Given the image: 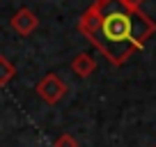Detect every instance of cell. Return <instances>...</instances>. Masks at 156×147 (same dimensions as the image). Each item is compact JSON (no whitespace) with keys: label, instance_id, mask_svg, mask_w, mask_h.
Returning <instances> with one entry per match:
<instances>
[{"label":"cell","instance_id":"cell-3","mask_svg":"<svg viewBox=\"0 0 156 147\" xmlns=\"http://www.w3.org/2000/svg\"><path fill=\"white\" fill-rule=\"evenodd\" d=\"M37 25H39L37 14H34L32 9H28V7L19 9L14 16H12V28H14L16 32L21 34V37H28V34H32L34 30H37Z\"/></svg>","mask_w":156,"mask_h":147},{"label":"cell","instance_id":"cell-7","mask_svg":"<svg viewBox=\"0 0 156 147\" xmlns=\"http://www.w3.org/2000/svg\"><path fill=\"white\" fill-rule=\"evenodd\" d=\"M124 2H126L129 7H133V9H140V5L145 2V0H124Z\"/></svg>","mask_w":156,"mask_h":147},{"label":"cell","instance_id":"cell-2","mask_svg":"<svg viewBox=\"0 0 156 147\" xmlns=\"http://www.w3.org/2000/svg\"><path fill=\"white\" fill-rule=\"evenodd\" d=\"M37 94L44 99L46 103H58L62 101V97L67 94V83L60 78L58 74H46L44 78L37 83Z\"/></svg>","mask_w":156,"mask_h":147},{"label":"cell","instance_id":"cell-1","mask_svg":"<svg viewBox=\"0 0 156 147\" xmlns=\"http://www.w3.org/2000/svg\"><path fill=\"white\" fill-rule=\"evenodd\" d=\"M78 30L110 64L122 67L156 32V23L124 0H94L78 19Z\"/></svg>","mask_w":156,"mask_h":147},{"label":"cell","instance_id":"cell-6","mask_svg":"<svg viewBox=\"0 0 156 147\" xmlns=\"http://www.w3.org/2000/svg\"><path fill=\"white\" fill-rule=\"evenodd\" d=\"M53 147H78V140L71 136V133H62V136L55 140Z\"/></svg>","mask_w":156,"mask_h":147},{"label":"cell","instance_id":"cell-5","mask_svg":"<svg viewBox=\"0 0 156 147\" xmlns=\"http://www.w3.org/2000/svg\"><path fill=\"white\" fill-rule=\"evenodd\" d=\"M14 74H16L14 64H12L7 58H2V55H0V88H5V85L14 78Z\"/></svg>","mask_w":156,"mask_h":147},{"label":"cell","instance_id":"cell-4","mask_svg":"<svg viewBox=\"0 0 156 147\" xmlns=\"http://www.w3.org/2000/svg\"><path fill=\"white\" fill-rule=\"evenodd\" d=\"M94 69H97V62H94V58L90 53H78L71 60V71L76 74L78 78H87Z\"/></svg>","mask_w":156,"mask_h":147}]
</instances>
